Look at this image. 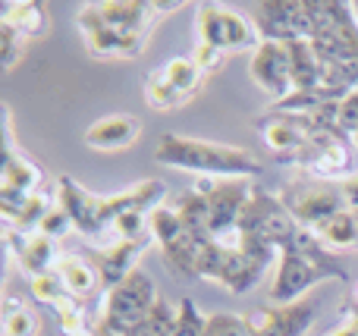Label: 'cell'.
<instances>
[{
	"instance_id": "obj_31",
	"label": "cell",
	"mask_w": 358,
	"mask_h": 336,
	"mask_svg": "<svg viewBox=\"0 0 358 336\" xmlns=\"http://www.w3.org/2000/svg\"><path fill=\"white\" fill-rule=\"evenodd\" d=\"M29 293H31V299H35V302L50 305V308H54L60 299H66V295H69L54 270H50V274H41V277H31V280H29Z\"/></svg>"
},
{
	"instance_id": "obj_32",
	"label": "cell",
	"mask_w": 358,
	"mask_h": 336,
	"mask_svg": "<svg viewBox=\"0 0 358 336\" xmlns=\"http://www.w3.org/2000/svg\"><path fill=\"white\" fill-rule=\"evenodd\" d=\"M25 54V38L19 31H13L10 25L0 22V60H3V69H16V63L22 60Z\"/></svg>"
},
{
	"instance_id": "obj_28",
	"label": "cell",
	"mask_w": 358,
	"mask_h": 336,
	"mask_svg": "<svg viewBox=\"0 0 358 336\" xmlns=\"http://www.w3.org/2000/svg\"><path fill=\"white\" fill-rule=\"evenodd\" d=\"M3 336H38V318L25 302L6 299L3 314Z\"/></svg>"
},
{
	"instance_id": "obj_33",
	"label": "cell",
	"mask_w": 358,
	"mask_h": 336,
	"mask_svg": "<svg viewBox=\"0 0 358 336\" xmlns=\"http://www.w3.org/2000/svg\"><path fill=\"white\" fill-rule=\"evenodd\" d=\"M227 57H229V54H223V50L210 48V44H201V41H195V50H192V60L198 63V69H201L204 75H210V73H217V69H223Z\"/></svg>"
},
{
	"instance_id": "obj_38",
	"label": "cell",
	"mask_w": 358,
	"mask_h": 336,
	"mask_svg": "<svg viewBox=\"0 0 358 336\" xmlns=\"http://www.w3.org/2000/svg\"><path fill=\"white\" fill-rule=\"evenodd\" d=\"M98 336H120V333H113V330H107V327L98 324Z\"/></svg>"
},
{
	"instance_id": "obj_21",
	"label": "cell",
	"mask_w": 358,
	"mask_h": 336,
	"mask_svg": "<svg viewBox=\"0 0 358 336\" xmlns=\"http://www.w3.org/2000/svg\"><path fill=\"white\" fill-rule=\"evenodd\" d=\"M289 63H292V92H321L327 101H336L324 88V66L311 41H289Z\"/></svg>"
},
{
	"instance_id": "obj_10",
	"label": "cell",
	"mask_w": 358,
	"mask_h": 336,
	"mask_svg": "<svg viewBox=\"0 0 358 336\" xmlns=\"http://www.w3.org/2000/svg\"><path fill=\"white\" fill-rule=\"evenodd\" d=\"M283 205L289 207L292 220L308 233H321L336 214L349 211L346 195L340 182H321L315 180L311 186H296L283 195Z\"/></svg>"
},
{
	"instance_id": "obj_6",
	"label": "cell",
	"mask_w": 358,
	"mask_h": 336,
	"mask_svg": "<svg viewBox=\"0 0 358 336\" xmlns=\"http://www.w3.org/2000/svg\"><path fill=\"white\" fill-rule=\"evenodd\" d=\"M192 192L204 195L208 201V220H210V236L229 239L239 230V220L245 205L255 195L252 180H217V176H198Z\"/></svg>"
},
{
	"instance_id": "obj_7",
	"label": "cell",
	"mask_w": 358,
	"mask_h": 336,
	"mask_svg": "<svg viewBox=\"0 0 358 336\" xmlns=\"http://www.w3.org/2000/svg\"><path fill=\"white\" fill-rule=\"evenodd\" d=\"M195 35L201 44L236 54V50H255L261 44V31L255 29L252 16L239 10H229L220 3H204L195 16Z\"/></svg>"
},
{
	"instance_id": "obj_12",
	"label": "cell",
	"mask_w": 358,
	"mask_h": 336,
	"mask_svg": "<svg viewBox=\"0 0 358 336\" xmlns=\"http://www.w3.org/2000/svg\"><path fill=\"white\" fill-rule=\"evenodd\" d=\"M151 236H155V242L161 245L164 261H167L170 270L185 274V277H198V264H201V242L185 230L173 207L164 205V207H157V211L151 214Z\"/></svg>"
},
{
	"instance_id": "obj_40",
	"label": "cell",
	"mask_w": 358,
	"mask_h": 336,
	"mask_svg": "<svg viewBox=\"0 0 358 336\" xmlns=\"http://www.w3.org/2000/svg\"><path fill=\"white\" fill-rule=\"evenodd\" d=\"M352 145H355V148H358V129H355V136H352Z\"/></svg>"
},
{
	"instance_id": "obj_36",
	"label": "cell",
	"mask_w": 358,
	"mask_h": 336,
	"mask_svg": "<svg viewBox=\"0 0 358 336\" xmlns=\"http://www.w3.org/2000/svg\"><path fill=\"white\" fill-rule=\"evenodd\" d=\"M340 186H343V195H346L349 211H358V170L349 176V180H343Z\"/></svg>"
},
{
	"instance_id": "obj_35",
	"label": "cell",
	"mask_w": 358,
	"mask_h": 336,
	"mask_svg": "<svg viewBox=\"0 0 358 336\" xmlns=\"http://www.w3.org/2000/svg\"><path fill=\"white\" fill-rule=\"evenodd\" d=\"M355 129H358V88L340 101V132L346 138H352Z\"/></svg>"
},
{
	"instance_id": "obj_29",
	"label": "cell",
	"mask_w": 358,
	"mask_h": 336,
	"mask_svg": "<svg viewBox=\"0 0 358 336\" xmlns=\"http://www.w3.org/2000/svg\"><path fill=\"white\" fill-rule=\"evenodd\" d=\"M204 336H255V324L248 314H210Z\"/></svg>"
},
{
	"instance_id": "obj_41",
	"label": "cell",
	"mask_w": 358,
	"mask_h": 336,
	"mask_svg": "<svg viewBox=\"0 0 358 336\" xmlns=\"http://www.w3.org/2000/svg\"><path fill=\"white\" fill-rule=\"evenodd\" d=\"M352 13H355V19H358V0H355V3H352Z\"/></svg>"
},
{
	"instance_id": "obj_20",
	"label": "cell",
	"mask_w": 358,
	"mask_h": 336,
	"mask_svg": "<svg viewBox=\"0 0 358 336\" xmlns=\"http://www.w3.org/2000/svg\"><path fill=\"white\" fill-rule=\"evenodd\" d=\"M138 136H142V119L129 117V113H113V117L94 119L82 138L92 151H123L132 148Z\"/></svg>"
},
{
	"instance_id": "obj_34",
	"label": "cell",
	"mask_w": 358,
	"mask_h": 336,
	"mask_svg": "<svg viewBox=\"0 0 358 336\" xmlns=\"http://www.w3.org/2000/svg\"><path fill=\"white\" fill-rule=\"evenodd\" d=\"M69 230H76V226H73L69 214L63 211L60 205H54V211H50L48 217L41 220V226H38V233H44V236H50V239H63Z\"/></svg>"
},
{
	"instance_id": "obj_5",
	"label": "cell",
	"mask_w": 358,
	"mask_h": 336,
	"mask_svg": "<svg viewBox=\"0 0 358 336\" xmlns=\"http://www.w3.org/2000/svg\"><path fill=\"white\" fill-rule=\"evenodd\" d=\"M220 242L227 245V268H223L217 286H223L233 295L252 293V289L261 283L264 270L280 258V251L273 249L271 242L252 236V233H242V230H236L233 236L220 239Z\"/></svg>"
},
{
	"instance_id": "obj_15",
	"label": "cell",
	"mask_w": 358,
	"mask_h": 336,
	"mask_svg": "<svg viewBox=\"0 0 358 336\" xmlns=\"http://www.w3.org/2000/svg\"><path fill=\"white\" fill-rule=\"evenodd\" d=\"M76 25L82 31V41H85L88 54L92 57H126V60H136L145 54L151 41V31H117L101 25L98 19H92L85 10L76 13Z\"/></svg>"
},
{
	"instance_id": "obj_19",
	"label": "cell",
	"mask_w": 358,
	"mask_h": 336,
	"mask_svg": "<svg viewBox=\"0 0 358 336\" xmlns=\"http://www.w3.org/2000/svg\"><path fill=\"white\" fill-rule=\"evenodd\" d=\"M151 242H155V236H142V239H117V242L110 245V249H104L98 255V274H101V286L113 289L120 286V283L126 280L129 274H136L138 270V258L145 255V251L151 249Z\"/></svg>"
},
{
	"instance_id": "obj_24",
	"label": "cell",
	"mask_w": 358,
	"mask_h": 336,
	"mask_svg": "<svg viewBox=\"0 0 358 336\" xmlns=\"http://www.w3.org/2000/svg\"><path fill=\"white\" fill-rule=\"evenodd\" d=\"M324 245L330 251H343V249H358V211H343L317 233Z\"/></svg>"
},
{
	"instance_id": "obj_22",
	"label": "cell",
	"mask_w": 358,
	"mask_h": 336,
	"mask_svg": "<svg viewBox=\"0 0 358 336\" xmlns=\"http://www.w3.org/2000/svg\"><path fill=\"white\" fill-rule=\"evenodd\" d=\"M54 274L60 277L63 289H66L73 299H82V302L92 299L98 289H104V286H101L98 264L85 261V258H79V255H63L60 261H57Z\"/></svg>"
},
{
	"instance_id": "obj_13",
	"label": "cell",
	"mask_w": 358,
	"mask_h": 336,
	"mask_svg": "<svg viewBox=\"0 0 358 336\" xmlns=\"http://www.w3.org/2000/svg\"><path fill=\"white\" fill-rule=\"evenodd\" d=\"M255 129H258V136L264 138V145L273 154L283 157V163L292 154H299L311 138L324 136L311 113H286V110H271V107H267L264 117L255 119Z\"/></svg>"
},
{
	"instance_id": "obj_27",
	"label": "cell",
	"mask_w": 358,
	"mask_h": 336,
	"mask_svg": "<svg viewBox=\"0 0 358 336\" xmlns=\"http://www.w3.org/2000/svg\"><path fill=\"white\" fill-rule=\"evenodd\" d=\"M173 327H176V308L161 299L155 308H151L148 318H142L123 336H173Z\"/></svg>"
},
{
	"instance_id": "obj_18",
	"label": "cell",
	"mask_w": 358,
	"mask_h": 336,
	"mask_svg": "<svg viewBox=\"0 0 358 336\" xmlns=\"http://www.w3.org/2000/svg\"><path fill=\"white\" fill-rule=\"evenodd\" d=\"M6 249L10 255L16 258L19 270L25 277H41V274H50L60 261V249H57V239L44 236V233H16V230H6Z\"/></svg>"
},
{
	"instance_id": "obj_1",
	"label": "cell",
	"mask_w": 358,
	"mask_h": 336,
	"mask_svg": "<svg viewBox=\"0 0 358 336\" xmlns=\"http://www.w3.org/2000/svg\"><path fill=\"white\" fill-rule=\"evenodd\" d=\"M164 198H167V186L161 180H142L117 195H94L73 176L57 180V205L69 214L76 233H82L85 239H101L113 233L117 217L126 211H138L151 217L157 207H164Z\"/></svg>"
},
{
	"instance_id": "obj_26",
	"label": "cell",
	"mask_w": 358,
	"mask_h": 336,
	"mask_svg": "<svg viewBox=\"0 0 358 336\" xmlns=\"http://www.w3.org/2000/svg\"><path fill=\"white\" fill-rule=\"evenodd\" d=\"M145 101H148V107H155V110H173V107H179L189 98L164 79L161 69H155V73L145 75Z\"/></svg>"
},
{
	"instance_id": "obj_3",
	"label": "cell",
	"mask_w": 358,
	"mask_h": 336,
	"mask_svg": "<svg viewBox=\"0 0 358 336\" xmlns=\"http://www.w3.org/2000/svg\"><path fill=\"white\" fill-rule=\"evenodd\" d=\"M155 157L164 167L185 170V173H195V176H217V180H252V176L261 173L258 157L248 148L208 142V138L176 136V132H167L157 142Z\"/></svg>"
},
{
	"instance_id": "obj_30",
	"label": "cell",
	"mask_w": 358,
	"mask_h": 336,
	"mask_svg": "<svg viewBox=\"0 0 358 336\" xmlns=\"http://www.w3.org/2000/svg\"><path fill=\"white\" fill-rule=\"evenodd\" d=\"M204 327H208V318L198 312L195 302H192V299H179L173 336H204Z\"/></svg>"
},
{
	"instance_id": "obj_39",
	"label": "cell",
	"mask_w": 358,
	"mask_h": 336,
	"mask_svg": "<svg viewBox=\"0 0 358 336\" xmlns=\"http://www.w3.org/2000/svg\"><path fill=\"white\" fill-rule=\"evenodd\" d=\"M346 314H352V318L358 321V305H346Z\"/></svg>"
},
{
	"instance_id": "obj_11",
	"label": "cell",
	"mask_w": 358,
	"mask_h": 336,
	"mask_svg": "<svg viewBox=\"0 0 358 336\" xmlns=\"http://www.w3.org/2000/svg\"><path fill=\"white\" fill-rule=\"evenodd\" d=\"M239 230L242 233H252V236H258V239H264V242H271L273 249L280 251V249H286V245H289L299 233H302V226L292 220V214H289V207L283 205V198L255 189L252 201H248L245 211H242Z\"/></svg>"
},
{
	"instance_id": "obj_14",
	"label": "cell",
	"mask_w": 358,
	"mask_h": 336,
	"mask_svg": "<svg viewBox=\"0 0 358 336\" xmlns=\"http://www.w3.org/2000/svg\"><path fill=\"white\" fill-rule=\"evenodd\" d=\"M182 3H157V0H101V3H85L82 10L101 25L117 31H151L157 19L167 16L170 10H179Z\"/></svg>"
},
{
	"instance_id": "obj_17",
	"label": "cell",
	"mask_w": 358,
	"mask_h": 336,
	"mask_svg": "<svg viewBox=\"0 0 358 336\" xmlns=\"http://www.w3.org/2000/svg\"><path fill=\"white\" fill-rule=\"evenodd\" d=\"M248 318L255 324V336H305L315 327L317 305L308 299L292 305H264Z\"/></svg>"
},
{
	"instance_id": "obj_37",
	"label": "cell",
	"mask_w": 358,
	"mask_h": 336,
	"mask_svg": "<svg viewBox=\"0 0 358 336\" xmlns=\"http://www.w3.org/2000/svg\"><path fill=\"white\" fill-rule=\"evenodd\" d=\"M327 336H358V321L352 318V314H346V321H343V324L336 327L334 333H327Z\"/></svg>"
},
{
	"instance_id": "obj_25",
	"label": "cell",
	"mask_w": 358,
	"mask_h": 336,
	"mask_svg": "<svg viewBox=\"0 0 358 336\" xmlns=\"http://www.w3.org/2000/svg\"><path fill=\"white\" fill-rule=\"evenodd\" d=\"M161 73L170 85L185 94V98H192V94L204 85V73L198 69V63L192 60V57H173V60H167L161 66Z\"/></svg>"
},
{
	"instance_id": "obj_4",
	"label": "cell",
	"mask_w": 358,
	"mask_h": 336,
	"mask_svg": "<svg viewBox=\"0 0 358 336\" xmlns=\"http://www.w3.org/2000/svg\"><path fill=\"white\" fill-rule=\"evenodd\" d=\"M157 302H161V295H157L155 277L145 274V270L138 268L136 274H129L120 286L107 289V293L101 295L98 324L123 336L126 330H132L142 318H148L151 308H155Z\"/></svg>"
},
{
	"instance_id": "obj_9",
	"label": "cell",
	"mask_w": 358,
	"mask_h": 336,
	"mask_svg": "<svg viewBox=\"0 0 358 336\" xmlns=\"http://www.w3.org/2000/svg\"><path fill=\"white\" fill-rule=\"evenodd\" d=\"M252 22L261 41H308L315 31L311 0H264L252 6Z\"/></svg>"
},
{
	"instance_id": "obj_42",
	"label": "cell",
	"mask_w": 358,
	"mask_h": 336,
	"mask_svg": "<svg viewBox=\"0 0 358 336\" xmlns=\"http://www.w3.org/2000/svg\"><path fill=\"white\" fill-rule=\"evenodd\" d=\"M352 305H358V289H355V295H352Z\"/></svg>"
},
{
	"instance_id": "obj_16",
	"label": "cell",
	"mask_w": 358,
	"mask_h": 336,
	"mask_svg": "<svg viewBox=\"0 0 358 336\" xmlns=\"http://www.w3.org/2000/svg\"><path fill=\"white\" fill-rule=\"evenodd\" d=\"M248 73H252L255 85L267 92L277 101H283L292 92V63H289V48L283 41H261L252 50L248 60Z\"/></svg>"
},
{
	"instance_id": "obj_23",
	"label": "cell",
	"mask_w": 358,
	"mask_h": 336,
	"mask_svg": "<svg viewBox=\"0 0 358 336\" xmlns=\"http://www.w3.org/2000/svg\"><path fill=\"white\" fill-rule=\"evenodd\" d=\"M0 22L10 25L13 31H19L29 41V38L44 35V29H48V10L41 3H31V0H13V3L3 6Z\"/></svg>"
},
{
	"instance_id": "obj_2",
	"label": "cell",
	"mask_w": 358,
	"mask_h": 336,
	"mask_svg": "<svg viewBox=\"0 0 358 336\" xmlns=\"http://www.w3.org/2000/svg\"><path fill=\"white\" fill-rule=\"evenodd\" d=\"M327 280L349 283V274L315 233L302 230L286 249H280L277 274L271 280V305L302 302V295L311 286L327 283Z\"/></svg>"
},
{
	"instance_id": "obj_8",
	"label": "cell",
	"mask_w": 358,
	"mask_h": 336,
	"mask_svg": "<svg viewBox=\"0 0 358 336\" xmlns=\"http://www.w3.org/2000/svg\"><path fill=\"white\" fill-rule=\"evenodd\" d=\"M3 119H6V148H3V167H0V217H10L29 195L44 189V170L25 151L16 148L10 113H3Z\"/></svg>"
}]
</instances>
